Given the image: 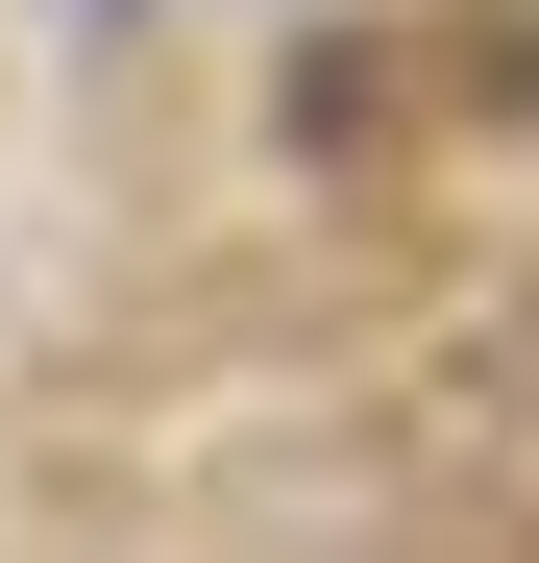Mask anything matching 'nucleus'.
Returning a JSON list of instances; mask_svg holds the SVG:
<instances>
[{
	"instance_id": "f257e3e1",
	"label": "nucleus",
	"mask_w": 539,
	"mask_h": 563,
	"mask_svg": "<svg viewBox=\"0 0 539 563\" xmlns=\"http://www.w3.org/2000/svg\"><path fill=\"white\" fill-rule=\"evenodd\" d=\"M515 563H539V539H515Z\"/></svg>"
}]
</instances>
